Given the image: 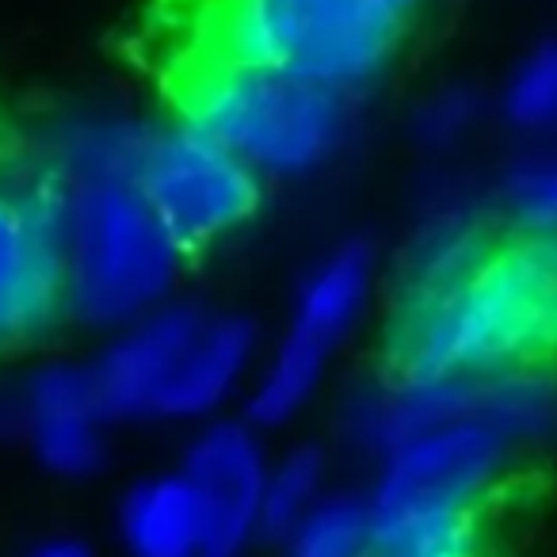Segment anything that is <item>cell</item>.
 <instances>
[{
  "label": "cell",
  "instance_id": "cell-5",
  "mask_svg": "<svg viewBox=\"0 0 557 557\" xmlns=\"http://www.w3.org/2000/svg\"><path fill=\"white\" fill-rule=\"evenodd\" d=\"M401 32L405 20L371 0H230L218 62L295 73L348 96L386 70Z\"/></svg>",
  "mask_w": 557,
  "mask_h": 557
},
{
  "label": "cell",
  "instance_id": "cell-16",
  "mask_svg": "<svg viewBox=\"0 0 557 557\" xmlns=\"http://www.w3.org/2000/svg\"><path fill=\"white\" fill-rule=\"evenodd\" d=\"M504 119L527 134L557 126V39L539 42L511 73L504 88Z\"/></svg>",
  "mask_w": 557,
  "mask_h": 557
},
{
  "label": "cell",
  "instance_id": "cell-10",
  "mask_svg": "<svg viewBox=\"0 0 557 557\" xmlns=\"http://www.w3.org/2000/svg\"><path fill=\"white\" fill-rule=\"evenodd\" d=\"M268 455L252 424L218 420L184 450V473L207 508V557H240L260 534Z\"/></svg>",
  "mask_w": 557,
  "mask_h": 557
},
{
  "label": "cell",
  "instance_id": "cell-18",
  "mask_svg": "<svg viewBox=\"0 0 557 557\" xmlns=\"http://www.w3.org/2000/svg\"><path fill=\"white\" fill-rule=\"evenodd\" d=\"M24 432V394H0V440Z\"/></svg>",
  "mask_w": 557,
  "mask_h": 557
},
{
  "label": "cell",
  "instance_id": "cell-19",
  "mask_svg": "<svg viewBox=\"0 0 557 557\" xmlns=\"http://www.w3.org/2000/svg\"><path fill=\"white\" fill-rule=\"evenodd\" d=\"M24 557H92V549H88L81 539H70V534H62V539L39 542V546H35L32 554H24Z\"/></svg>",
  "mask_w": 557,
  "mask_h": 557
},
{
  "label": "cell",
  "instance_id": "cell-3",
  "mask_svg": "<svg viewBox=\"0 0 557 557\" xmlns=\"http://www.w3.org/2000/svg\"><path fill=\"white\" fill-rule=\"evenodd\" d=\"M180 256L126 172H85L65 195V306L88 325H134L153 313Z\"/></svg>",
  "mask_w": 557,
  "mask_h": 557
},
{
  "label": "cell",
  "instance_id": "cell-17",
  "mask_svg": "<svg viewBox=\"0 0 557 557\" xmlns=\"http://www.w3.org/2000/svg\"><path fill=\"white\" fill-rule=\"evenodd\" d=\"M504 210L523 233H557V157H531L504 172Z\"/></svg>",
  "mask_w": 557,
  "mask_h": 557
},
{
  "label": "cell",
  "instance_id": "cell-2",
  "mask_svg": "<svg viewBox=\"0 0 557 557\" xmlns=\"http://www.w3.org/2000/svg\"><path fill=\"white\" fill-rule=\"evenodd\" d=\"M256 325L240 313L172 302L134 321L92 363L96 389L111 420L210 417L245 379Z\"/></svg>",
  "mask_w": 557,
  "mask_h": 557
},
{
  "label": "cell",
  "instance_id": "cell-1",
  "mask_svg": "<svg viewBox=\"0 0 557 557\" xmlns=\"http://www.w3.org/2000/svg\"><path fill=\"white\" fill-rule=\"evenodd\" d=\"M557 359V233H519L428 275L389 336V379L539 371Z\"/></svg>",
  "mask_w": 557,
  "mask_h": 557
},
{
  "label": "cell",
  "instance_id": "cell-7",
  "mask_svg": "<svg viewBox=\"0 0 557 557\" xmlns=\"http://www.w3.org/2000/svg\"><path fill=\"white\" fill-rule=\"evenodd\" d=\"M371 245L344 240L306 275L287 333L271 351L268 367L248 394V424L278 428L310 405L329 367V356L348 336V329L356 325L359 310H363L367 290H371Z\"/></svg>",
  "mask_w": 557,
  "mask_h": 557
},
{
  "label": "cell",
  "instance_id": "cell-13",
  "mask_svg": "<svg viewBox=\"0 0 557 557\" xmlns=\"http://www.w3.org/2000/svg\"><path fill=\"white\" fill-rule=\"evenodd\" d=\"M367 557H488L481 508L371 511Z\"/></svg>",
  "mask_w": 557,
  "mask_h": 557
},
{
  "label": "cell",
  "instance_id": "cell-11",
  "mask_svg": "<svg viewBox=\"0 0 557 557\" xmlns=\"http://www.w3.org/2000/svg\"><path fill=\"white\" fill-rule=\"evenodd\" d=\"M24 435L58 478H88L108 455V409L92 363H47L24 382Z\"/></svg>",
  "mask_w": 557,
  "mask_h": 557
},
{
  "label": "cell",
  "instance_id": "cell-12",
  "mask_svg": "<svg viewBox=\"0 0 557 557\" xmlns=\"http://www.w3.org/2000/svg\"><path fill=\"white\" fill-rule=\"evenodd\" d=\"M119 534L131 557H207V508L184 473H157L123 496Z\"/></svg>",
  "mask_w": 557,
  "mask_h": 557
},
{
  "label": "cell",
  "instance_id": "cell-15",
  "mask_svg": "<svg viewBox=\"0 0 557 557\" xmlns=\"http://www.w3.org/2000/svg\"><path fill=\"white\" fill-rule=\"evenodd\" d=\"M287 557H367L371 554V504L363 496H321L310 516L287 534Z\"/></svg>",
  "mask_w": 557,
  "mask_h": 557
},
{
  "label": "cell",
  "instance_id": "cell-9",
  "mask_svg": "<svg viewBox=\"0 0 557 557\" xmlns=\"http://www.w3.org/2000/svg\"><path fill=\"white\" fill-rule=\"evenodd\" d=\"M65 310V207L0 184V351L39 341Z\"/></svg>",
  "mask_w": 557,
  "mask_h": 557
},
{
  "label": "cell",
  "instance_id": "cell-20",
  "mask_svg": "<svg viewBox=\"0 0 557 557\" xmlns=\"http://www.w3.org/2000/svg\"><path fill=\"white\" fill-rule=\"evenodd\" d=\"M371 4L382 12H389V16H397V20H409L412 12L420 9V0H371Z\"/></svg>",
  "mask_w": 557,
  "mask_h": 557
},
{
  "label": "cell",
  "instance_id": "cell-6",
  "mask_svg": "<svg viewBox=\"0 0 557 557\" xmlns=\"http://www.w3.org/2000/svg\"><path fill=\"white\" fill-rule=\"evenodd\" d=\"M131 176L180 252L230 237L263 199L260 172L184 119L141 134Z\"/></svg>",
  "mask_w": 557,
  "mask_h": 557
},
{
  "label": "cell",
  "instance_id": "cell-14",
  "mask_svg": "<svg viewBox=\"0 0 557 557\" xmlns=\"http://www.w3.org/2000/svg\"><path fill=\"white\" fill-rule=\"evenodd\" d=\"M325 450L321 447H295L278 458L268 470L263 485V511H260V534L268 539H287L313 504L325 496Z\"/></svg>",
  "mask_w": 557,
  "mask_h": 557
},
{
  "label": "cell",
  "instance_id": "cell-8",
  "mask_svg": "<svg viewBox=\"0 0 557 557\" xmlns=\"http://www.w3.org/2000/svg\"><path fill=\"white\" fill-rule=\"evenodd\" d=\"M519 443L488 420L428 428L386 455L371 511L481 508Z\"/></svg>",
  "mask_w": 557,
  "mask_h": 557
},
{
  "label": "cell",
  "instance_id": "cell-4",
  "mask_svg": "<svg viewBox=\"0 0 557 557\" xmlns=\"http://www.w3.org/2000/svg\"><path fill=\"white\" fill-rule=\"evenodd\" d=\"M184 123L268 176H306L341 149L348 96L310 77L218 62L184 96Z\"/></svg>",
  "mask_w": 557,
  "mask_h": 557
}]
</instances>
